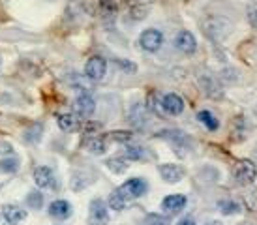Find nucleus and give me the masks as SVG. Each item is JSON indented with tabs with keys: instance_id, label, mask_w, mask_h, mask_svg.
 Returning a JSON list of instances; mask_svg holds the SVG:
<instances>
[{
	"instance_id": "1",
	"label": "nucleus",
	"mask_w": 257,
	"mask_h": 225,
	"mask_svg": "<svg viewBox=\"0 0 257 225\" xmlns=\"http://www.w3.org/2000/svg\"><path fill=\"white\" fill-rule=\"evenodd\" d=\"M257 175V167L251 160H238L233 167V176H235L236 184L240 186H246V184H251L255 180Z\"/></svg>"
},
{
	"instance_id": "2",
	"label": "nucleus",
	"mask_w": 257,
	"mask_h": 225,
	"mask_svg": "<svg viewBox=\"0 0 257 225\" xmlns=\"http://www.w3.org/2000/svg\"><path fill=\"white\" fill-rule=\"evenodd\" d=\"M147 190H149V186H147V182H145L143 178H130V180H126L116 191L120 193L124 201H132V199H137V197L145 195Z\"/></svg>"
},
{
	"instance_id": "3",
	"label": "nucleus",
	"mask_w": 257,
	"mask_h": 225,
	"mask_svg": "<svg viewBox=\"0 0 257 225\" xmlns=\"http://www.w3.org/2000/svg\"><path fill=\"white\" fill-rule=\"evenodd\" d=\"M162 43H164V34L156 28H147L139 36V45L147 53H156L162 47Z\"/></svg>"
},
{
	"instance_id": "4",
	"label": "nucleus",
	"mask_w": 257,
	"mask_h": 225,
	"mask_svg": "<svg viewBox=\"0 0 257 225\" xmlns=\"http://www.w3.org/2000/svg\"><path fill=\"white\" fill-rule=\"evenodd\" d=\"M105 71H107V62L103 56H90L86 60L85 66V75L90 81H101L105 77Z\"/></svg>"
},
{
	"instance_id": "5",
	"label": "nucleus",
	"mask_w": 257,
	"mask_h": 225,
	"mask_svg": "<svg viewBox=\"0 0 257 225\" xmlns=\"http://www.w3.org/2000/svg\"><path fill=\"white\" fill-rule=\"evenodd\" d=\"M88 223L90 225H107L109 223V210L105 201L94 199L90 203V214H88Z\"/></svg>"
},
{
	"instance_id": "6",
	"label": "nucleus",
	"mask_w": 257,
	"mask_h": 225,
	"mask_svg": "<svg viewBox=\"0 0 257 225\" xmlns=\"http://www.w3.org/2000/svg\"><path fill=\"white\" fill-rule=\"evenodd\" d=\"M160 107H162V111H164L165 115H173V117H177V115H180V113L184 111V99L180 98L179 94L169 92V94H165L164 98H162Z\"/></svg>"
},
{
	"instance_id": "7",
	"label": "nucleus",
	"mask_w": 257,
	"mask_h": 225,
	"mask_svg": "<svg viewBox=\"0 0 257 225\" xmlns=\"http://www.w3.org/2000/svg\"><path fill=\"white\" fill-rule=\"evenodd\" d=\"M175 47L184 55H192L197 49V40L190 30H180L175 38Z\"/></svg>"
},
{
	"instance_id": "8",
	"label": "nucleus",
	"mask_w": 257,
	"mask_h": 225,
	"mask_svg": "<svg viewBox=\"0 0 257 225\" xmlns=\"http://www.w3.org/2000/svg\"><path fill=\"white\" fill-rule=\"evenodd\" d=\"M160 175L164 178L165 182L169 184H177L182 180V176H184V169L177 165V163H164V165H160Z\"/></svg>"
},
{
	"instance_id": "9",
	"label": "nucleus",
	"mask_w": 257,
	"mask_h": 225,
	"mask_svg": "<svg viewBox=\"0 0 257 225\" xmlns=\"http://www.w3.org/2000/svg\"><path fill=\"white\" fill-rule=\"evenodd\" d=\"M2 216L10 225H17L19 221L27 218V210H23L17 204H4L2 206Z\"/></svg>"
},
{
	"instance_id": "10",
	"label": "nucleus",
	"mask_w": 257,
	"mask_h": 225,
	"mask_svg": "<svg viewBox=\"0 0 257 225\" xmlns=\"http://www.w3.org/2000/svg\"><path fill=\"white\" fill-rule=\"evenodd\" d=\"M186 204H188V199H186V195L173 193V195H167L164 201H162V208H164L165 212H171V214H175V212L182 210Z\"/></svg>"
},
{
	"instance_id": "11",
	"label": "nucleus",
	"mask_w": 257,
	"mask_h": 225,
	"mask_svg": "<svg viewBox=\"0 0 257 225\" xmlns=\"http://www.w3.org/2000/svg\"><path fill=\"white\" fill-rule=\"evenodd\" d=\"M34 182H36L38 188L42 190H47V188H53L55 186V175L49 167H38L34 171Z\"/></svg>"
},
{
	"instance_id": "12",
	"label": "nucleus",
	"mask_w": 257,
	"mask_h": 225,
	"mask_svg": "<svg viewBox=\"0 0 257 225\" xmlns=\"http://www.w3.org/2000/svg\"><path fill=\"white\" fill-rule=\"evenodd\" d=\"M49 214L57 219H68L72 216V206L64 199H57L49 204Z\"/></svg>"
},
{
	"instance_id": "13",
	"label": "nucleus",
	"mask_w": 257,
	"mask_h": 225,
	"mask_svg": "<svg viewBox=\"0 0 257 225\" xmlns=\"http://www.w3.org/2000/svg\"><path fill=\"white\" fill-rule=\"evenodd\" d=\"M57 122L62 132H75L81 126L79 115H73V113H60L57 117Z\"/></svg>"
},
{
	"instance_id": "14",
	"label": "nucleus",
	"mask_w": 257,
	"mask_h": 225,
	"mask_svg": "<svg viewBox=\"0 0 257 225\" xmlns=\"http://www.w3.org/2000/svg\"><path fill=\"white\" fill-rule=\"evenodd\" d=\"M96 109V103H94L92 96H88V94H81L77 99H75V111H77L79 117H90Z\"/></svg>"
},
{
	"instance_id": "15",
	"label": "nucleus",
	"mask_w": 257,
	"mask_h": 225,
	"mask_svg": "<svg viewBox=\"0 0 257 225\" xmlns=\"http://www.w3.org/2000/svg\"><path fill=\"white\" fill-rule=\"evenodd\" d=\"M197 120H199L203 126L207 128L208 132H216V130L220 128V122H218V119H216L210 111H199V113H197Z\"/></svg>"
},
{
	"instance_id": "16",
	"label": "nucleus",
	"mask_w": 257,
	"mask_h": 225,
	"mask_svg": "<svg viewBox=\"0 0 257 225\" xmlns=\"http://www.w3.org/2000/svg\"><path fill=\"white\" fill-rule=\"evenodd\" d=\"M86 148L92 154H103L105 152V139H101V137H90V139L86 141Z\"/></svg>"
},
{
	"instance_id": "17",
	"label": "nucleus",
	"mask_w": 257,
	"mask_h": 225,
	"mask_svg": "<svg viewBox=\"0 0 257 225\" xmlns=\"http://www.w3.org/2000/svg\"><path fill=\"white\" fill-rule=\"evenodd\" d=\"M130 119L136 126H145V107L141 103H136L132 107V113H130Z\"/></svg>"
},
{
	"instance_id": "18",
	"label": "nucleus",
	"mask_w": 257,
	"mask_h": 225,
	"mask_svg": "<svg viewBox=\"0 0 257 225\" xmlns=\"http://www.w3.org/2000/svg\"><path fill=\"white\" fill-rule=\"evenodd\" d=\"M218 210L221 212V214H225V216H229V214H236V212H240V204L235 203V201H220L218 203Z\"/></svg>"
},
{
	"instance_id": "19",
	"label": "nucleus",
	"mask_w": 257,
	"mask_h": 225,
	"mask_svg": "<svg viewBox=\"0 0 257 225\" xmlns=\"http://www.w3.org/2000/svg\"><path fill=\"white\" fill-rule=\"evenodd\" d=\"M126 204H128V201H124L118 191L111 193V197H109V208H113V210H124Z\"/></svg>"
},
{
	"instance_id": "20",
	"label": "nucleus",
	"mask_w": 257,
	"mask_h": 225,
	"mask_svg": "<svg viewBox=\"0 0 257 225\" xmlns=\"http://www.w3.org/2000/svg\"><path fill=\"white\" fill-rule=\"evenodd\" d=\"M113 173H116V175H122L126 169H128V165H126V162H122V160H116V158H113V160H107V163H105Z\"/></svg>"
},
{
	"instance_id": "21",
	"label": "nucleus",
	"mask_w": 257,
	"mask_h": 225,
	"mask_svg": "<svg viewBox=\"0 0 257 225\" xmlns=\"http://www.w3.org/2000/svg\"><path fill=\"white\" fill-rule=\"evenodd\" d=\"M124 156H126L128 160H141V158L145 156V152L141 147H128L126 148V152H124Z\"/></svg>"
},
{
	"instance_id": "22",
	"label": "nucleus",
	"mask_w": 257,
	"mask_h": 225,
	"mask_svg": "<svg viewBox=\"0 0 257 225\" xmlns=\"http://www.w3.org/2000/svg\"><path fill=\"white\" fill-rule=\"evenodd\" d=\"M17 165H19V162H17V160H12V158H6V160H2V162H0V169H2V171H6V173H10V171H12V173H15V171H17Z\"/></svg>"
},
{
	"instance_id": "23",
	"label": "nucleus",
	"mask_w": 257,
	"mask_h": 225,
	"mask_svg": "<svg viewBox=\"0 0 257 225\" xmlns=\"http://www.w3.org/2000/svg\"><path fill=\"white\" fill-rule=\"evenodd\" d=\"M111 141H118V143H130L132 141V132H113L109 134Z\"/></svg>"
},
{
	"instance_id": "24",
	"label": "nucleus",
	"mask_w": 257,
	"mask_h": 225,
	"mask_svg": "<svg viewBox=\"0 0 257 225\" xmlns=\"http://www.w3.org/2000/svg\"><path fill=\"white\" fill-rule=\"evenodd\" d=\"M100 6H101V12L105 15H111V17H113V15L116 14V4H114L113 0H101Z\"/></svg>"
},
{
	"instance_id": "25",
	"label": "nucleus",
	"mask_w": 257,
	"mask_h": 225,
	"mask_svg": "<svg viewBox=\"0 0 257 225\" xmlns=\"http://www.w3.org/2000/svg\"><path fill=\"white\" fill-rule=\"evenodd\" d=\"M42 203H43V197L40 195V193H36V191L29 193V206H32V208H40Z\"/></svg>"
},
{
	"instance_id": "26",
	"label": "nucleus",
	"mask_w": 257,
	"mask_h": 225,
	"mask_svg": "<svg viewBox=\"0 0 257 225\" xmlns=\"http://www.w3.org/2000/svg\"><path fill=\"white\" fill-rule=\"evenodd\" d=\"M248 23L257 30V4H251L248 8Z\"/></svg>"
},
{
	"instance_id": "27",
	"label": "nucleus",
	"mask_w": 257,
	"mask_h": 225,
	"mask_svg": "<svg viewBox=\"0 0 257 225\" xmlns=\"http://www.w3.org/2000/svg\"><path fill=\"white\" fill-rule=\"evenodd\" d=\"M147 225H165V219L160 218V216H150Z\"/></svg>"
},
{
	"instance_id": "28",
	"label": "nucleus",
	"mask_w": 257,
	"mask_h": 225,
	"mask_svg": "<svg viewBox=\"0 0 257 225\" xmlns=\"http://www.w3.org/2000/svg\"><path fill=\"white\" fill-rule=\"evenodd\" d=\"M177 225H197V223H195V221H193L192 218H184V219H180V221Z\"/></svg>"
},
{
	"instance_id": "29",
	"label": "nucleus",
	"mask_w": 257,
	"mask_h": 225,
	"mask_svg": "<svg viewBox=\"0 0 257 225\" xmlns=\"http://www.w3.org/2000/svg\"><path fill=\"white\" fill-rule=\"evenodd\" d=\"M207 225H221V223H220V221H208Z\"/></svg>"
}]
</instances>
